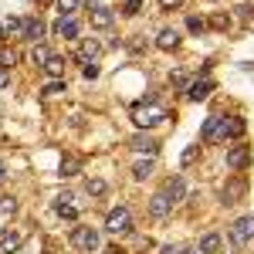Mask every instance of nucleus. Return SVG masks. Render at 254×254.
Masks as SVG:
<instances>
[{
    "mask_svg": "<svg viewBox=\"0 0 254 254\" xmlns=\"http://www.w3.org/2000/svg\"><path fill=\"white\" fill-rule=\"evenodd\" d=\"M55 210H58V217H64V220H78V207L75 203H55Z\"/></svg>",
    "mask_w": 254,
    "mask_h": 254,
    "instance_id": "nucleus-23",
    "label": "nucleus"
},
{
    "mask_svg": "<svg viewBox=\"0 0 254 254\" xmlns=\"http://www.w3.org/2000/svg\"><path fill=\"white\" fill-rule=\"evenodd\" d=\"M3 176H7V166H3V163H0V180H3Z\"/></svg>",
    "mask_w": 254,
    "mask_h": 254,
    "instance_id": "nucleus-41",
    "label": "nucleus"
},
{
    "mask_svg": "<svg viewBox=\"0 0 254 254\" xmlns=\"http://www.w3.org/2000/svg\"><path fill=\"white\" fill-rule=\"evenodd\" d=\"M48 58H51V51H48V48H44V44H34V51H31V61H34V64H41V68H44V64H48Z\"/></svg>",
    "mask_w": 254,
    "mask_h": 254,
    "instance_id": "nucleus-26",
    "label": "nucleus"
},
{
    "mask_svg": "<svg viewBox=\"0 0 254 254\" xmlns=\"http://www.w3.org/2000/svg\"><path fill=\"white\" fill-rule=\"evenodd\" d=\"M20 241H24V237L14 234V231H0V254H14L20 248Z\"/></svg>",
    "mask_w": 254,
    "mask_h": 254,
    "instance_id": "nucleus-16",
    "label": "nucleus"
},
{
    "mask_svg": "<svg viewBox=\"0 0 254 254\" xmlns=\"http://www.w3.org/2000/svg\"><path fill=\"white\" fill-rule=\"evenodd\" d=\"M98 55H102V44L88 38V41H85V44L78 48V55H75V58H78L81 64H95V61H98Z\"/></svg>",
    "mask_w": 254,
    "mask_h": 254,
    "instance_id": "nucleus-12",
    "label": "nucleus"
},
{
    "mask_svg": "<svg viewBox=\"0 0 254 254\" xmlns=\"http://www.w3.org/2000/svg\"><path fill=\"white\" fill-rule=\"evenodd\" d=\"M149 173H153V159H139L136 166H132V176L136 180H146Z\"/></svg>",
    "mask_w": 254,
    "mask_h": 254,
    "instance_id": "nucleus-25",
    "label": "nucleus"
},
{
    "mask_svg": "<svg viewBox=\"0 0 254 254\" xmlns=\"http://www.w3.org/2000/svg\"><path fill=\"white\" fill-rule=\"evenodd\" d=\"M170 81H173L176 88H190V78H187L183 71H173V75H170Z\"/></svg>",
    "mask_w": 254,
    "mask_h": 254,
    "instance_id": "nucleus-32",
    "label": "nucleus"
},
{
    "mask_svg": "<svg viewBox=\"0 0 254 254\" xmlns=\"http://www.w3.org/2000/svg\"><path fill=\"white\" fill-rule=\"evenodd\" d=\"M44 71H48L55 81L64 78V58H61V55H51V58H48V64H44Z\"/></svg>",
    "mask_w": 254,
    "mask_h": 254,
    "instance_id": "nucleus-19",
    "label": "nucleus"
},
{
    "mask_svg": "<svg viewBox=\"0 0 254 254\" xmlns=\"http://www.w3.org/2000/svg\"><path fill=\"white\" fill-rule=\"evenodd\" d=\"M112 20H116V14H112L109 7H95V10H92V24H95V27H112Z\"/></svg>",
    "mask_w": 254,
    "mask_h": 254,
    "instance_id": "nucleus-18",
    "label": "nucleus"
},
{
    "mask_svg": "<svg viewBox=\"0 0 254 254\" xmlns=\"http://www.w3.org/2000/svg\"><path fill=\"white\" fill-rule=\"evenodd\" d=\"M75 173H78V159L68 156L64 163H61V176H75Z\"/></svg>",
    "mask_w": 254,
    "mask_h": 254,
    "instance_id": "nucleus-28",
    "label": "nucleus"
},
{
    "mask_svg": "<svg viewBox=\"0 0 254 254\" xmlns=\"http://www.w3.org/2000/svg\"><path fill=\"white\" fill-rule=\"evenodd\" d=\"M244 119H224V132H227V139H237V136H244Z\"/></svg>",
    "mask_w": 254,
    "mask_h": 254,
    "instance_id": "nucleus-20",
    "label": "nucleus"
},
{
    "mask_svg": "<svg viewBox=\"0 0 254 254\" xmlns=\"http://www.w3.org/2000/svg\"><path fill=\"white\" fill-rule=\"evenodd\" d=\"M180 3H183V0H159V7H163V10H173V7H180Z\"/></svg>",
    "mask_w": 254,
    "mask_h": 254,
    "instance_id": "nucleus-38",
    "label": "nucleus"
},
{
    "mask_svg": "<svg viewBox=\"0 0 254 254\" xmlns=\"http://www.w3.org/2000/svg\"><path fill=\"white\" fill-rule=\"evenodd\" d=\"M105 231L116 234V237L129 234V231H132V210H129L126 203H119L116 210H109V217H105Z\"/></svg>",
    "mask_w": 254,
    "mask_h": 254,
    "instance_id": "nucleus-2",
    "label": "nucleus"
},
{
    "mask_svg": "<svg viewBox=\"0 0 254 254\" xmlns=\"http://www.w3.org/2000/svg\"><path fill=\"white\" fill-rule=\"evenodd\" d=\"M156 48L159 51H176V48H180V31H176V27H163L159 38H156Z\"/></svg>",
    "mask_w": 254,
    "mask_h": 254,
    "instance_id": "nucleus-11",
    "label": "nucleus"
},
{
    "mask_svg": "<svg viewBox=\"0 0 254 254\" xmlns=\"http://www.w3.org/2000/svg\"><path fill=\"white\" fill-rule=\"evenodd\" d=\"M220 248H224V241H220V234H203L200 237V244H196V251L200 254H220Z\"/></svg>",
    "mask_w": 254,
    "mask_h": 254,
    "instance_id": "nucleus-15",
    "label": "nucleus"
},
{
    "mask_svg": "<svg viewBox=\"0 0 254 254\" xmlns=\"http://www.w3.org/2000/svg\"><path fill=\"white\" fill-rule=\"evenodd\" d=\"M61 92H64V81H51V85H44V88H41V95L44 98H55V95H61Z\"/></svg>",
    "mask_w": 254,
    "mask_h": 254,
    "instance_id": "nucleus-27",
    "label": "nucleus"
},
{
    "mask_svg": "<svg viewBox=\"0 0 254 254\" xmlns=\"http://www.w3.org/2000/svg\"><path fill=\"white\" fill-rule=\"evenodd\" d=\"M139 7H142V0H129V3L122 7V14H129V17H132V14H139Z\"/></svg>",
    "mask_w": 254,
    "mask_h": 254,
    "instance_id": "nucleus-34",
    "label": "nucleus"
},
{
    "mask_svg": "<svg viewBox=\"0 0 254 254\" xmlns=\"http://www.w3.org/2000/svg\"><path fill=\"white\" fill-rule=\"evenodd\" d=\"M180 254H200L196 248H180Z\"/></svg>",
    "mask_w": 254,
    "mask_h": 254,
    "instance_id": "nucleus-40",
    "label": "nucleus"
},
{
    "mask_svg": "<svg viewBox=\"0 0 254 254\" xmlns=\"http://www.w3.org/2000/svg\"><path fill=\"white\" fill-rule=\"evenodd\" d=\"M3 34H7V38H10V34H20V38H24V20L20 17H7L3 20Z\"/></svg>",
    "mask_w": 254,
    "mask_h": 254,
    "instance_id": "nucleus-22",
    "label": "nucleus"
},
{
    "mask_svg": "<svg viewBox=\"0 0 254 254\" xmlns=\"http://www.w3.org/2000/svg\"><path fill=\"white\" fill-rule=\"evenodd\" d=\"M231 241L234 244H254V214H244L231 224Z\"/></svg>",
    "mask_w": 254,
    "mask_h": 254,
    "instance_id": "nucleus-4",
    "label": "nucleus"
},
{
    "mask_svg": "<svg viewBox=\"0 0 254 254\" xmlns=\"http://www.w3.org/2000/svg\"><path fill=\"white\" fill-rule=\"evenodd\" d=\"M159 254H180V248H173V244H166V248H159Z\"/></svg>",
    "mask_w": 254,
    "mask_h": 254,
    "instance_id": "nucleus-39",
    "label": "nucleus"
},
{
    "mask_svg": "<svg viewBox=\"0 0 254 254\" xmlns=\"http://www.w3.org/2000/svg\"><path fill=\"white\" fill-rule=\"evenodd\" d=\"M132 119H136L139 129H156V126H163V122L170 119V112H166V105H159L156 95H146V98L136 105Z\"/></svg>",
    "mask_w": 254,
    "mask_h": 254,
    "instance_id": "nucleus-1",
    "label": "nucleus"
},
{
    "mask_svg": "<svg viewBox=\"0 0 254 254\" xmlns=\"http://www.w3.org/2000/svg\"><path fill=\"white\" fill-rule=\"evenodd\" d=\"M248 166H251V146H244V142H241V146H231V149H227V170H248Z\"/></svg>",
    "mask_w": 254,
    "mask_h": 254,
    "instance_id": "nucleus-6",
    "label": "nucleus"
},
{
    "mask_svg": "<svg viewBox=\"0 0 254 254\" xmlns=\"http://www.w3.org/2000/svg\"><path fill=\"white\" fill-rule=\"evenodd\" d=\"M58 34H61V38H68V41H75V38H78V20H75V17H61L58 20Z\"/></svg>",
    "mask_w": 254,
    "mask_h": 254,
    "instance_id": "nucleus-17",
    "label": "nucleus"
},
{
    "mask_svg": "<svg viewBox=\"0 0 254 254\" xmlns=\"http://www.w3.org/2000/svg\"><path fill=\"white\" fill-rule=\"evenodd\" d=\"M196 156H200V146H187V149H183V166H193Z\"/></svg>",
    "mask_w": 254,
    "mask_h": 254,
    "instance_id": "nucleus-29",
    "label": "nucleus"
},
{
    "mask_svg": "<svg viewBox=\"0 0 254 254\" xmlns=\"http://www.w3.org/2000/svg\"><path fill=\"white\" fill-rule=\"evenodd\" d=\"M244 193H248V183H244L241 176H234V180H227V183H224L220 200H224V203H241V200H244Z\"/></svg>",
    "mask_w": 254,
    "mask_h": 254,
    "instance_id": "nucleus-7",
    "label": "nucleus"
},
{
    "mask_svg": "<svg viewBox=\"0 0 254 254\" xmlns=\"http://www.w3.org/2000/svg\"><path fill=\"white\" fill-rule=\"evenodd\" d=\"M187 27H190L193 34H203V31H207V20H200V17H190V20H187Z\"/></svg>",
    "mask_w": 254,
    "mask_h": 254,
    "instance_id": "nucleus-31",
    "label": "nucleus"
},
{
    "mask_svg": "<svg viewBox=\"0 0 254 254\" xmlns=\"http://www.w3.org/2000/svg\"><path fill=\"white\" fill-rule=\"evenodd\" d=\"M81 75H85V78H98V64H85Z\"/></svg>",
    "mask_w": 254,
    "mask_h": 254,
    "instance_id": "nucleus-36",
    "label": "nucleus"
},
{
    "mask_svg": "<svg viewBox=\"0 0 254 254\" xmlns=\"http://www.w3.org/2000/svg\"><path fill=\"white\" fill-rule=\"evenodd\" d=\"M7 85H10V68L0 64V88H7Z\"/></svg>",
    "mask_w": 254,
    "mask_h": 254,
    "instance_id": "nucleus-35",
    "label": "nucleus"
},
{
    "mask_svg": "<svg viewBox=\"0 0 254 254\" xmlns=\"http://www.w3.org/2000/svg\"><path fill=\"white\" fill-rule=\"evenodd\" d=\"M210 92H214V78H207V75H203V78L190 81V88H187V98H190V102H203V98L210 95Z\"/></svg>",
    "mask_w": 254,
    "mask_h": 254,
    "instance_id": "nucleus-8",
    "label": "nucleus"
},
{
    "mask_svg": "<svg viewBox=\"0 0 254 254\" xmlns=\"http://www.w3.org/2000/svg\"><path fill=\"white\" fill-rule=\"evenodd\" d=\"M170 210H173V200H170L166 193H153L149 196V214L153 217L163 220V217H170Z\"/></svg>",
    "mask_w": 254,
    "mask_h": 254,
    "instance_id": "nucleus-10",
    "label": "nucleus"
},
{
    "mask_svg": "<svg viewBox=\"0 0 254 254\" xmlns=\"http://www.w3.org/2000/svg\"><path fill=\"white\" fill-rule=\"evenodd\" d=\"M85 190H88V196H105L109 183H105V180H98V176H88V180H85Z\"/></svg>",
    "mask_w": 254,
    "mask_h": 254,
    "instance_id": "nucleus-21",
    "label": "nucleus"
},
{
    "mask_svg": "<svg viewBox=\"0 0 254 254\" xmlns=\"http://www.w3.org/2000/svg\"><path fill=\"white\" fill-rule=\"evenodd\" d=\"M200 139H207V142H227L224 119H220V116H207V119H203V129H200Z\"/></svg>",
    "mask_w": 254,
    "mask_h": 254,
    "instance_id": "nucleus-5",
    "label": "nucleus"
},
{
    "mask_svg": "<svg viewBox=\"0 0 254 254\" xmlns=\"http://www.w3.org/2000/svg\"><path fill=\"white\" fill-rule=\"evenodd\" d=\"M0 210L7 214V210H17V200H10V196H3V203H0Z\"/></svg>",
    "mask_w": 254,
    "mask_h": 254,
    "instance_id": "nucleus-37",
    "label": "nucleus"
},
{
    "mask_svg": "<svg viewBox=\"0 0 254 254\" xmlns=\"http://www.w3.org/2000/svg\"><path fill=\"white\" fill-rule=\"evenodd\" d=\"M227 24H231L227 14H214V17H210V27H217V31H227Z\"/></svg>",
    "mask_w": 254,
    "mask_h": 254,
    "instance_id": "nucleus-30",
    "label": "nucleus"
},
{
    "mask_svg": "<svg viewBox=\"0 0 254 254\" xmlns=\"http://www.w3.org/2000/svg\"><path fill=\"white\" fill-rule=\"evenodd\" d=\"M163 193L170 196L173 203H180V200L187 196V180H183V176H170V180H166V190H163Z\"/></svg>",
    "mask_w": 254,
    "mask_h": 254,
    "instance_id": "nucleus-13",
    "label": "nucleus"
},
{
    "mask_svg": "<svg viewBox=\"0 0 254 254\" xmlns=\"http://www.w3.org/2000/svg\"><path fill=\"white\" fill-rule=\"evenodd\" d=\"M129 146H132V149H136V153H146V156L153 159L159 153V142L153 136H146V132H139V136H132L129 139Z\"/></svg>",
    "mask_w": 254,
    "mask_h": 254,
    "instance_id": "nucleus-9",
    "label": "nucleus"
},
{
    "mask_svg": "<svg viewBox=\"0 0 254 254\" xmlns=\"http://www.w3.org/2000/svg\"><path fill=\"white\" fill-rule=\"evenodd\" d=\"M55 3H58L61 17H71L75 10H81V0H55Z\"/></svg>",
    "mask_w": 254,
    "mask_h": 254,
    "instance_id": "nucleus-24",
    "label": "nucleus"
},
{
    "mask_svg": "<svg viewBox=\"0 0 254 254\" xmlns=\"http://www.w3.org/2000/svg\"><path fill=\"white\" fill-rule=\"evenodd\" d=\"M71 244H75L78 251L92 254V251H98V248H102V237H98L95 227H75V231H71Z\"/></svg>",
    "mask_w": 254,
    "mask_h": 254,
    "instance_id": "nucleus-3",
    "label": "nucleus"
},
{
    "mask_svg": "<svg viewBox=\"0 0 254 254\" xmlns=\"http://www.w3.org/2000/svg\"><path fill=\"white\" fill-rule=\"evenodd\" d=\"M14 51H7V48H0V64H3V68H10V64H14Z\"/></svg>",
    "mask_w": 254,
    "mask_h": 254,
    "instance_id": "nucleus-33",
    "label": "nucleus"
},
{
    "mask_svg": "<svg viewBox=\"0 0 254 254\" xmlns=\"http://www.w3.org/2000/svg\"><path fill=\"white\" fill-rule=\"evenodd\" d=\"M41 38H44V20L41 17H27L24 20V41H34V44H38Z\"/></svg>",
    "mask_w": 254,
    "mask_h": 254,
    "instance_id": "nucleus-14",
    "label": "nucleus"
}]
</instances>
